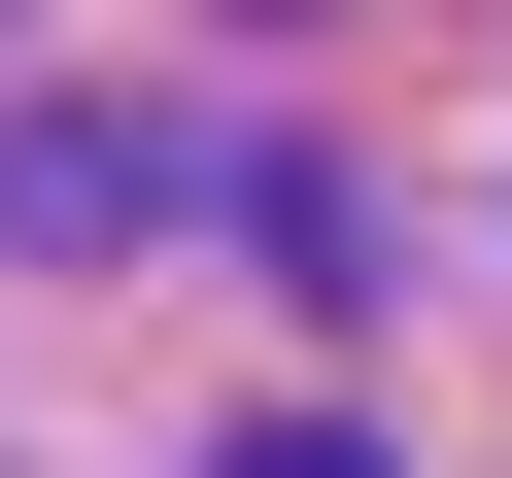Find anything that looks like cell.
<instances>
[{"label":"cell","instance_id":"obj_1","mask_svg":"<svg viewBox=\"0 0 512 478\" xmlns=\"http://www.w3.org/2000/svg\"><path fill=\"white\" fill-rule=\"evenodd\" d=\"M137 205H171V171H137L103 103H0V239H137Z\"/></svg>","mask_w":512,"mask_h":478},{"label":"cell","instance_id":"obj_2","mask_svg":"<svg viewBox=\"0 0 512 478\" xmlns=\"http://www.w3.org/2000/svg\"><path fill=\"white\" fill-rule=\"evenodd\" d=\"M205 478H376V444H342V410H274V444H205Z\"/></svg>","mask_w":512,"mask_h":478}]
</instances>
